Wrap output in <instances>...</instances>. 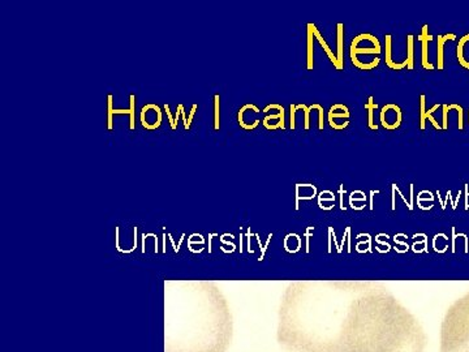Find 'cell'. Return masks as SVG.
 <instances>
[{
  "mask_svg": "<svg viewBox=\"0 0 469 352\" xmlns=\"http://www.w3.org/2000/svg\"><path fill=\"white\" fill-rule=\"evenodd\" d=\"M415 37L412 34H409L407 37V69L412 71L413 69V61H415Z\"/></svg>",
  "mask_w": 469,
  "mask_h": 352,
  "instance_id": "cell-16",
  "label": "cell"
},
{
  "mask_svg": "<svg viewBox=\"0 0 469 352\" xmlns=\"http://www.w3.org/2000/svg\"><path fill=\"white\" fill-rule=\"evenodd\" d=\"M364 107H365V110L368 111V126H369V128L373 129V131H377L378 126L374 124V111L378 109V103L374 102V98L369 97V99H368V102L364 105Z\"/></svg>",
  "mask_w": 469,
  "mask_h": 352,
  "instance_id": "cell-15",
  "label": "cell"
},
{
  "mask_svg": "<svg viewBox=\"0 0 469 352\" xmlns=\"http://www.w3.org/2000/svg\"><path fill=\"white\" fill-rule=\"evenodd\" d=\"M428 29H429V26L425 24V25L422 26V33H421V35L418 37V40H421V43H422V50H421V64H422L423 68L428 69V71H434L435 67L429 61V49H428V42L434 39V37L428 34Z\"/></svg>",
  "mask_w": 469,
  "mask_h": 352,
  "instance_id": "cell-7",
  "label": "cell"
},
{
  "mask_svg": "<svg viewBox=\"0 0 469 352\" xmlns=\"http://www.w3.org/2000/svg\"><path fill=\"white\" fill-rule=\"evenodd\" d=\"M164 110H166L167 116H168V120H169V124H171V128H172V129H176V124H175V119H172V115H171V112H169V106H168V105H164Z\"/></svg>",
  "mask_w": 469,
  "mask_h": 352,
  "instance_id": "cell-26",
  "label": "cell"
},
{
  "mask_svg": "<svg viewBox=\"0 0 469 352\" xmlns=\"http://www.w3.org/2000/svg\"><path fill=\"white\" fill-rule=\"evenodd\" d=\"M385 45H386V52H385V63L389 68L394 69V71H401V69L407 68V59L403 63H396L392 59V37L390 34L385 35Z\"/></svg>",
  "mask_w": 469,
  "mask_h": 352,
  "instance_id": "cell-9",
  "label": "cell"
},
{
  "mask_svg": "<svg viewBox=\"0 0 469 352\" xmlns=\"http://www.w3.org/2000/svg\"><path fill=\"white\" fill-rule=\"evenodd\" d=\"M349 110L346 105L336 103L329 111V124L335 131H342L349 126Z\"/></svg>",
  "mask_w": 469,
  "mask_h": 352,
  "instance_id": "cell-6",
  "label": "cell"
},
{
  "mask_svg": "<svg viewBox=\"0 0 469 352\" xmlns=\"http://www.w3.org/2000/svg\"><path fill=\"white\" fill-rule=\"evenodd\" d=\"M314 38L318 40V42H319L321 47H322V49H324V51L326 52V55H327V56H329L330 61H331L332 66L335 67V69H336V71H340V68H339L338 59H336V54H334V51H332V50L330 49V46H329V45H327L326 39H325V38L322 37V35H321V33L318 32L317 26H315V28H314Z\"/></svg>",
  "mask_w": 469,
  "mask_h": 352,
  "instance_id": "cell-13",
  "label": "cell"
},
{
  "mask_svg": "<svg viewBox=\"0 0 469 352\" xmlns=\"http://www.w3.org/2000/svg\"><path fill=\"white\" fill-rule=\"evenodd\" d=\"M382 52V47L375 35L372 34L369 42L366 46L361 42L360 37L356 35L351 43L349 49V56H351L352 64L361 71H373L379 66V55Z\"/></svg>",
  "mask_w": 469,
  "mask_h": 352,
  "instance_id": "cell-4",
  "label": "cell"
},
{
  "mask_svg": "<svg viewBox=\"0 0 469 352\" xmlns=\"http://www.w3.org/2000/svg\"><path fill=\"white\" fill-rule=\"evenodd\" d=\"M425 99H427V98H425V95H421L420 97V100H421V103H420V109H421V112H420V128L422 129V131H425V128H427V119H425V116H427V105H425Z\"/></svg>",
  "mask_w": 469,
  "mask_h": 352,
  "instance_id": "cell-18",
  "label": "cell"
},
{
  "mask_svg": "<svg viewBox=\"0 0 469 352\" xmlns=\"http://www.w3.org/2000/svg\"><path fill=\"white\" fill-rule=\"evenodd\" d=\"M441 352H469V296L447 312L441 326Z\"/></svg>",
  "mask_w": 469,
  "mask_h": 352,
  "instance_id": "cell-3",
  "label": "cell"
},
{
  "mask_svg": "<svg viewBox=\"0 0 469 352\" xmlns=\"http://www.w3.org/2000/svg\"><path fill=\"white\" fill-rule=\"evenodd\" d=\"M296 110H303L305 112V123H304V128L308 131L310 127V120H309V115H310V110L309 107L305 106V105H296Z\"/></svg>",
  "mask_w": 469,
  "mask_h": 352,
  "instance_id": "cell-22",
  "label": "cell"
},
{
  "mask_svg": "<svg viewBox=\"0 0 469 352\" xmlns=\"http://www.w3.org/2000/svg\"><path fill=\"white\" fill-rule=\"evenodd\" d=\"M295 111H296V105H291V129H295L296 128Z\"/></svg>",
  "mask_w": 469,
  "mask_h": 352,
  "instance_id": "cell-27",
  "label": "cell"
},
{
  "mask_svg": "<svg viewBox=\"0 0 469 352\" xmlns=\"http://www.w3.org/2000/svg\"><path fill=\"white\" fill-rule=\"evenodd\" d=\"M112 115H114V109H112V95H109V129H112Z\"/></svg>",
  "mask_w": 469,
  "mask_h": 352,
  "instance_id": "cell-25",
  "label": "cell"
},
{
  "mask_svg": "<svg viewBox=\"0 0 469 352\" xmlns=\"http://www.w3.org/2000/svg\"><path fill=\"white\" fill-rule=\"evenodd\" d=\"M439 107H441V105H434V106H433L432 109L428 110V111H427V116H425V119H427V120H430V121H432L433 126H434V128H435V129H438V131H441V129H442V126H439V124L437 123V120H435L434 117H433V112L437 111V110L439 109Z\"/></svg>",
  "mask_w": 469,
  "mask_h": 352,
  "instance_id": "cell-21",
  "label": "cell"
},
{
  "mask_svg": "<svg viewBox=\"0 0 469 352\" xmlns=\"http://www.w3.org/2000/svg\"><path fill=\"white\" fill-rule=\"evenodd\" d=\"M312 106L313 109H315L318 111V121H319V123H318V128H319V131H324V107L318 103L312 105Z\"/></svg>",
  "mask_w": 469,
  "mask_h": 352,
  "instance_id": "cell-23",
  "label": "cell"
},
{
  "mask_svg": "<svg viewBox=\"0 0 469 352\" xmlns=\"http://www.w3.org/2000/svg\"><path fill=\"white\" fill-rule=\"evenodd\" d=\"M196 110H197V105H193V107H192V111H190V114H189V119H188V124H189V127H190V123H192V119H193V116H195V112H196Z\"/></svg>",
  "mask_w": 469,
  "mask_h": 352,
  "instance_id": "cell-28",
  "label": "cell"
},
{
  "mask_svg": "<svg viewBox=\"0 0 469 352\" xmlns=\"http://www.w3.org/2000/svg\"><path fill=\"white\" fill-rule=\"evenodd\" d=\"M314 24H308V32H306V68L312 71L314 68Z\"/></svg>",
  "mask_w": 469,
  "mask_h": 352,
  "instance_id": "cell-8",
  "label": "cell"
},
{
  "mask_svg": "<svg viewBox=\"0 0 469 352\" xmlns=\"http://www.w3.org/2000/svg\"><path fill=\"white\" fill-rule=\"evenodd\" d=\"M442 109H443V121H442V131H447L449 129V120H447V117H449V105H442Z\"/></svg>",
  "mask_w": 469,
  "mask_h": 352,
  "instance_id": "cell-24",
  "label": "cell"
},
{
  "mask_svg": "<svg viewBox=\"0 0 469 352\" xmlns=\"http://www.w3.org/2000/svg\"><path fill=\"white\" fill-rule=\"evenodd\" d=\"M455 34H446V35H438L437 38V63H438V69L442 71L444 68L443 66V60H444V43L447 40H455L456 39Z\"/></svg>",
  "mask_w": 469,
  "mask_h": 352,
  "instance_id": "cell-12",
  "label": "cell"
},
{
  "mask_svg": "<svg viewBox=\"0 0 469 352\" xmlns=\"http://www.w3.org/2000/svg\"><path fill=\"white\" fill-rule=\"evenodd\" d=\"M136 97L135 95H131V107L128 110H117L114 109V114H129L131 115V129L133 131L135 129V102Z\"/></svg>",
  "mask_w": 469,
  "mask_h": 352,
  "instance_id": "cell-17",
  "label": "cell"
},
{
  "mask_svg": "<svg viewBox=\"0 0 469 352\" xmlns=\"http://www.w3.org/2000/svg\"><path fill=\"white\" fill-rule=\"evenodd\" d=\"M456 56H458L459 64L463 68L469 71V34L464 35L459 40L458 49H456Z\"/></svg>",
  "mask_w": 469,
  "mask_h": 352,
  "instance_id": "cell-10",
  "label": "cell"
},
{
  "mask_svg": "<svg viewBox=\"0 0 469 352\" xmlns=\"http://www.w3.org/2000/svg\"><path fill=\"white\" fill-rule=\"evenodd\" d=\"M449 110H450V111H451V110H456V111H458V128L461 131V129L464 128V123H463L464 111H463V107H461L460 105L452 103V105H450V106H449Z\"/></svg>",
  "mask_w": 469,
  "mask_h": 352,
  "instance_id": "cell-19",
  "label": "cell"
},
{
  "mask_svg": "<svg viewBox=\"0 0 469 352\" xmlns=\"http://www.w3.org/2000/svg\"><path fill=\"white\" fill-rule=\"evenodd\" d=\"M219 105H221V97L219 95H215V123H214V128L215 131L221 128V114H219Z\"/></svg>",
  "mask_w": 469,
  "mask_h": 352,
  "instance_id": "cell-20",
  "label": "cell"
},
{
  "mask_svg": "<svg viewBox=\"0 0 469 352\" xmlns=\"http://www.w3.org/2000/svg\"><path fill=\"white\" fill-rule=\"evenodd\" d=\"M270 110H279V112H278V114H274V115H267L266 117H265V119H263V120H267V121H270V120H279V128H282V129H286V121H284V114H286V111H284V107L283 106H281V105H269V106L267 107H265V110H263V112H269Z\"/></svg>",
  "mask_w": 469,
  "mask_h": 352,
  "instance_id": "cell-14",
  "label": "cell"
},
{
  "mask_svg": "<svg viewBox=\"0 0 469 352\" xmlns=\"http://www.w3.org/2000/svg\"><path fill=\"white\" fill-rule=\"evenodd\" d=\"M278 343L287 352H425L417 320L389 296L335 299L291 291L279 313Z\"/></svg>",
  "mask_w": 469,
  "mask_h": 352,
  "instance_id": "cell-1",
  "label": "cell"
},
{
  "mask_svg": "<svg viewBox=\"0 0 469 352\" xmlns=\"http://www.w3.org/2000/svg\"><path fill=\"white\" fill-rule=\"evenodd\" d=\"M181 109H183V105H179L178 111H176V115H175V124H176V126H178L179 117H180V115H181Z\"/></svg>",
  "mask_w": 469,
  "mask_h": 352,
  "instance_id": "cell-29",
  "label": "cell"
},
{
  "mask_svg": "<svg viewBox=\"0 0 469 352\" xmlns=\"http://www.w3.org/2000/svg\"><path fill=\"white\" fill-rule=\"evenodd\" d=\"M380 126L387 131H395L401 126L403 114L401 109L395 103H387L380 109L379 114Z\"/></svg>",
  "mask_w": 469,
  "mask_h": 352,
  "instance_id": "cell-5",
  "label": "cell"
},
{
  "mask_svg": "<svg viewBox=\"0 0 469 352\" xmlns=\"http://www.w3.org/2000/svg\"><path fill=\"white\" fill-rule=\"evenodd\" d=\"M336 59L340 71L344 69V24L336 25Z\"/></svg>",
  "mask_w": 469,
  "mask_h": 352,
  "instance_id": "cell-11",
  "label": "cell"
},
{
  "mask_svg": "<svg viewBox=\"0 0 469 352\" xmlns=\"http://www.w3.org/2000/svg\"><path fill=\"white\" fill-rule=\"evenodd\" d=\"M233 321L226 300L211 288L167 299L164 352H227Z\"/></svg>",
  "mask_w": 469,
  "mask_h": 352,
  "instance_id": "cell-2",
  "label": "cell"
}]
</instances>
